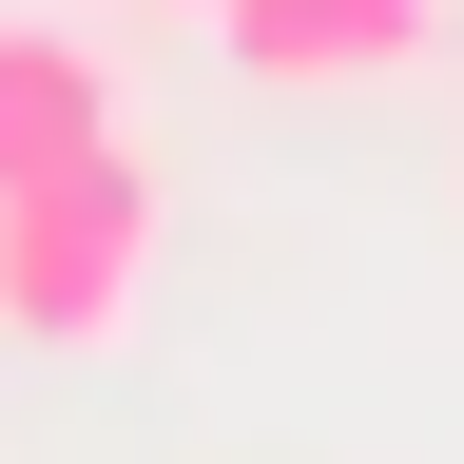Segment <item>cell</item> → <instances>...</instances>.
Segmentation results:
<instances>
[{"label":"cell","instance_id":"obj_1","mask_svg":"<svg viewBox=\"0 0 464 464\" xmlns=\"http://www.w3.org/2000/svg\"><path fill=\"white\" fill-rule=\"evenodd\" d=\"M155 155L116 136L78 174H39V194H0V329L20 348H116L136 329V290H155Z\"/></svg>","mask_w":464,"mask_h":464},{"label":"cell","instance_id":"obj_2","mask_svg":"<svg viewBox=\"0 0 464 464\" xmlns=\"http://www.w3.org/2000/svg\"><path fill=\"white\" fill-rule=\"evenodd\" d=\"M213 39L271 97H368V78H406L445 39V0H213Z\"/></svg>","mask_w":464,"mask_h":464},{"label":"cell","instance_id":"obj_3","mask_svg":"<svg viewBox=\"0 0 464 464\" xmlns=\"http://www.w3.org/2000/svg\"><path fill=\"white\" fill-rule=\"evenodd\" d=\"M116 136H136V116H116V58L78 20H0V194H39V174H78Z\"/></svg>","mask_w":464,"mask_h":464},{"label":"cell","instance_id":"obj_4","mask_svg":"<svg viewBox=\"0 0 464 464\" xmlns=\"http://www.w3.org/2000/svg\"><path fill=\"white\" fill-rule=\"evenodd\" d=\"M155 20H213V0H155Z\"/></svg>","mask_w":464,"mask_h":464}]
</instances>
